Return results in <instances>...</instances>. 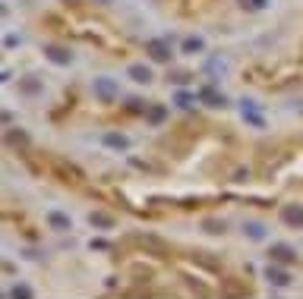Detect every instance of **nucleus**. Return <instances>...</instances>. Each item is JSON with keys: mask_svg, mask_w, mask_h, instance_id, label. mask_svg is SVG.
Segmentation results:
<instances>
[{"mask_svg": "<svg viewBox=\"0 0 303 299\" xmlns=\"http://www.w3.org/2000/svg\"><path fill=\"white\" fill-rule=\"evenodd\" d=\"M243 7H250V10H262L265 7V0H240Z\"/></svg>", "mask_w": 303, "mask_h": 299, "instance_id": "15", "label": "nucleus"}, {"mask_svg": "<svg viewBox=\"0 0 303 299\" xmlns=\"http://www.w3.org/2000/svg\"><path fill=\"white\" fill-rule=\"evenodd\" d=\"M92 224L95 227H111V218L108 214H92Z\"/></svg>", "mask_w": 303, "mask_h": 299, "instance_id": "13", "label": "nucleus"}, {"mask_svg": "<svg viewBox=\"0 0 303 299\" xmlns=\"http://www.w3.org/2000/svg\"><path fill=\"white\" fill-rule=\"evenodd\" d=\"M48 224L54 227V230H69V218H66V214H60V211H51L48 214Z\"/></svg>", "mask_w": 303, "mask_h": 299, "instance_id": "7", "label": "nucleus"}, {"mask_svg": "<svg viewBox=\"0 0 303 299\" xmlns=\"http://www.w3.org/2000/svg\"><path fill=\"white\" fill-rule=\"evenodd\" d=\"M41 85H38V82H22V91H29V94H35V91H38Z\"/></svg>", "mask_w": 303, "mask_h": 299, "instance_id": "19", "label": "nucleus"}, {"mask_svg": "<svg viewBox=\"0 0 303 299\" xmlns=\"http://www.w3.org/2000/svg\"><path fill=\"white\" fill-rule=\"evenodd\" d=\"M114 91H117V88H114L111 79H95V94H98V98H114Z\"/></svg>", "mask_w": 303, "mask_h": 299, "instance_id": "6", "label": "nucleus"}, {"mask_svg": "<svg viewBox=\"0 0 303 299\" xmlns=\"http://www.w3.org/2000/svg\"><path fill=\"white\" fill-rule=\"evenodd\" d=\"M98 4H114V0H98Z\"/></svg>", "mask_w": 303, "mask_h": 299, "instance_id": "20", "label": "nucleus"}, {"mask_svg": "<svg viewBox=\"0 0 303 299\" xmlns=\"http://www.w3.org/2000/svg\"><path fill=\"white\" fill-rule=\"evenodd\" d=\"M108 145H114V148H126V136H117V133H108Z\"/></svg>", "mask_w": 303, "mask_h": 299, "instance_id": "11", "label": "nucleus"}, {"mask_svg": "<svg viewBox=\"0 0 303 299\" xmlns=\"http://www.w3.org/2000/svg\"><path fill=\"white\" fill-rule=\"evenodd\" d=\"M205 227H208V233H221L224 230V224H218V221H205Z\"/></svg>", "mask_w": 303, "mask_h": 299, "instance_id": "16", "label": "nucleus"}, {"mask_svg": "<svg viewBox=\"0 0 303 299\" xmlns=\"http://www.w3.org/2000/svg\"><path fill=\"white\" fill-rule=\"evenodd\" d=\"M130 76L136 82H152V69L148 66H130Z\"/></svg>", "mask_w": 303, "mask_h": 299, "instance_id": "9", "label": "nucleus"}, {"mask_svg": "<svg viewBox=\"0 0 303 299\" xmlns=\"http://www.w3.org/2000/svg\"><path fill=\"white\" fill-rule=\"evenodd\" d=\"M265 280H269V283H275V286H287V283H290V277H287L284 271H278L275 265H269V268H265Z\"/></svg>", "mask_w": 303, "mask_h": 299, "instance_id": "5", "label": "nucleus"}, {"mask_svg": "<svg viewBox=\"0 0 303 299\" xmlns=\"http://www.w3.org/2000/svg\"><path fill=\"white\" fill-rule=\"evenodd\" d=\"M165 107H152V111H148V120H152V123H158V120H165Z\"/></svg>", "mask_w": 303, "mask_h": 299, "instance_id": "12", "label": "nucleus"}, {"mask_svg": "<svg viewBox=\"0 0 303 299\" xmlns=\"http://www.w3.org/2000/svg\"><path fill=\"white\" fill-rule=\"evenodd\" d=\"M148 54H152V60H158V63H168L171 60V47L165 41H148Z\"/></svg>", "mask_w": 303, "mask_h": 299, "instance_id": "1", "label": "nucleus"}, {"mask_svg": "<svg viewBox=\"0 0 303 299\" xmlns=\"http://www.w3.org/2000/svg\"><path fill=\"white\" fill-rule=\"evenodd\" d=\"M247 230H250V236H253V239H262V227H259V224H250Z\"/></svg>", "mask_w": 303, "mask_h": 299, "instance_id": "18", "label": "nucleus"}, {"mask_svg": "<svg viewBox=\"0 0 303 299\" xmlns=\"http://www.w3.org/2000/svg\"><path fill=\"white\" fill-rule=\"evenodd\" d=\"M183 51H186V54L202 51V38H186V41H183Z\"/></svg>", "mask_w": 303, "mask_h": 299, "instance_id": "10", "label": "nucleus"}, {"mask_svg": "<svg viewBox=\"0 0 303 299\" xmlns=\"http://www.w3.org/2000/svg\"><path fill=\"white\" fill-rule=\"evenodd\" d=\"M281 218H284L290 227H303V208H300V205H284V208H281Z\"/></svg>", "mask_w": 303, "mask_h": 299, "instance_id": "2", "label": "nucleus"}, {"mask_svg": "<svg viewBox=\"0 0 303 299\" xmlns=\"http://www.w3.org/2000/svg\"><path fill=\"white\" fill-rule=\"evenodd\" d=\"M10 142H13V145H26V136H22V133H10Z\"/></svg>", "mask_w": 303, "mask_h": 299, "instance_id": "17", "label": "nucleus"}, {"mask_svg": "<svg viewBox=\"0 0 303 299\" xmlns=\"http://www.w3.org/2000/svg\"><path fill=\"white\" fill-rule=\"evenodd\" d=\"M13 299H32V290H29V286H16V290H13Z\"/></svg>", "mask_w": 303, "mask_h": 299, "instance_id": "14", "label": "nucleus"}, {"mask_svg": "<svg viewBox=\"0 0 303 299\" xmlns=\"http://www.w3.org/2000/svg\"><path fill=\"white\" fill-rule=\"evenodd\" d=\"M199 98H202V101H208L212 107H224V98H221V94H218L215 88H202V91H199Z\"/></svg>", "mask_w": 303, "mask_h": 299, "instance_id": "8", "label": "nucleus"}, {"mask_svg": "<svg viewBox=\"0 0 303 299\" xmlns=\"http://www.w3.org/2000/svg\"><path fill=\"white\" fill-rule=\"evenodd\" d=\"M272 261H281V265H287V261H294L297 255H294V249L290 246H284V243H278V246H272Z\"/></svg>", "mask_w": 303, "mask_h": 299, "instance_id": "3", "label": "nucleus"}, {"mask_svg": "<svg viewBox=\"0 0 303 299\" xmlns=\"http://www.w3.org/2000/svg\"><path fill=\"white\" fill-rule=\"evenodd\" d=\"M44 54H48V60H51V63H57V66H66L69 60H73V54H69V51H63V47H54V44H51Z\"/></svg>", "mask_w": 303, "mask_h": 299, "instance_id": "4", "label": "nucleus"}]
</instances>
